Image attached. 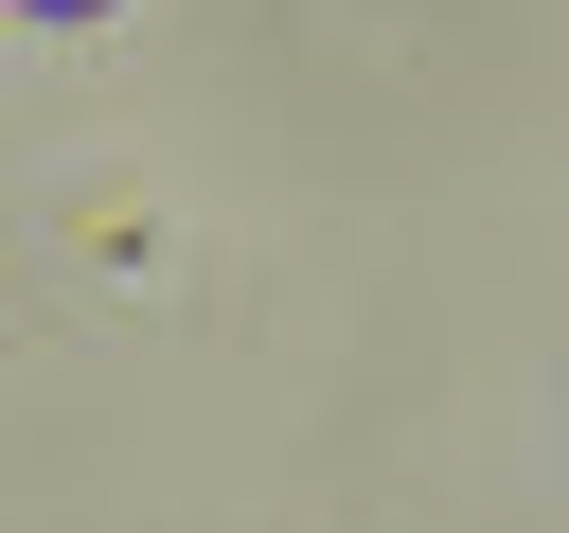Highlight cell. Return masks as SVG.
Wrapping results in <instances>:
<instances>
[{
  "label": "cell",
  "mask_w": 569,
  "mask_h": 533,
  "mask_svg": "<svg viewBox=\"0 0 569 533\" xmlns=\"http://www.w3.org/2000/svg\"><path fill=\"white\" fill-rule=\"evenodd\" d=\"M36 18H89V0H36Z\"/></svg>",
  "instance_id": "6da1fadb"
}]
</instances>
